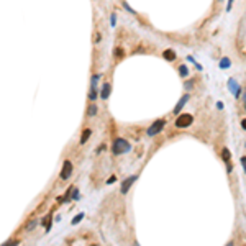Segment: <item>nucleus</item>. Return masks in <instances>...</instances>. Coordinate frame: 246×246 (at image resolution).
<instances>
[{
    "mask_svg": "<svg viewBox=\"0 0 246 246\" xmlns=\"http://www.w3.org/2000/svg\"><path fill=\"white\" fill-rule=\"evenodd\" d=\"M112 151H113L115 156H120V154L130 153L131 151V145L127 140H123V138H117L115 141H113V145H112Z\"/></svg>",
    "mask_w": 246,
    "mask_h": 246,
    "instance_id": "obj_1",
    "label": "nucleus"
},
{
    "mask_svg": "<svg viewBox=\"0 0 246 246\" xmlns=\"http://www.w3.org/2000/svg\"><path fill=\"white\" fill-rule=\"evenodd\" d=\"M192 122H194V117L190 113H182V115H179L176 120V127L177 128H187V127L192 125Z\"/></svg>",
    "mask_w": 246,
    "mask_h": 246,
    "instance_id": "obj_2",
    "label": "nucleus"
},
{
    "mask_svg": "<svg viewBox=\"0 0 246 246\" xmlns=\"http://www.w3.org/2000/svg\"><path fill=\"white\" fill-rule=\"evenodd\" d=\"M166 127V120H163V118H159V120H156L150 128H148V136H154V135H158V133H161L163 131V128Z\"/></svg>",
    "mask_w": 246,
    "mask_h": 246,
    "instance_id": "obj_3",
    "label": "nucleus"
},
{
    "mask_svg": "<svg viewBox=\"0 0 246 246\" xmlns=\"http://www.w3.org/2000/svg\"><path fill=\"white\" fill-rule=\"evenodd\" d=\"M99 79H100V74H94L92 76V81H90V92H89V99L90 100H97V89H99Z\"/></svg>",
    "mask_w": 246,
    "mask_h": 246,
    "instance_id": "obj_4",
    "label": "nucleus"
},
{
    "mask_svg": "<svg viewBox=\"0 0 246 246\" xmlns=\"http://www.w3.org/2000/svg\"><path fill=\"white\" fill-rule=\"evenodd\" d=\"M228 90H230V92L235 95V99H238L239 94H241V85L238 84L236 79L230 77V79H228Z\"/></svg>",
    "mask_w": 246,
    "mask_h": 246,
    "instance_id": "obj_5",
    "label": "nucleus"
},
{
    "mask_svg": "<svg viewBox=\"0 0 246 246\" xmlns=\"http://www.w3.org/2000/svg\"><path fill=\"white\" fill-rule=\"evenodd\" d=\"M72 174V163L71 161H64V166H62V171H61V179L62 181H67Z\"/></svg>",
    "mask_w": 246,
    "mask_h": 246,
    "instance_id": "obj_6",
    "label": "nucleus"
},
{
    "mask_svg": "<svg viewBox=\"0 0 246 246\" xmlns=\"http://www.w3.org/2000/svg\"><path fill=\"white\" fill-rule=\"evenodd\" d=\"M136 179H138V176H130L128 179H125L123 184H122V189H120V190H122V194H127V192L130 190V187L135 184Z\"/></svg>",
    "mask_w": 246,
    "mask_h": 246,
    "instance_id": "obj_7",
    "label": "nucleus"
},
{
    "mask_svg": "<svg viewBox=\"0 0 246 246\" xmlns=\"http://www.w3.org/2000/svg\"><path fill=\"white\" fill-rule=\"evenodd\" d=\"M189 99H190V95H189V94H184V95L181 97V100L177 102V105L174 107V110H172L174 115H177V113H179V112L182 110V108H184V105L187 104V100H189Z\"/></svg>",
    "mask_w": 246,
    "mask_h": 246,
    "instance_id": "obj_8",
    "label": "nucleus"
},
{
    "mask_svg": "<svg viewBox=\"0 0 246 246\" xmlns=\"http://www.w3.org/2000/svg\"><path fill=\"white\" fill-rule=\"evenodd\" d=\"M221 158H223V161L226 163V171H228V172H231V169H233V166H231V154H230V151H228L226 148H223Z\"/></svg>",
    "mask_w": 246,
    "mask_h": 246,
    "instance_id": "obj_9",
    "label": "nucleus"
},
{
    "mask_svg": "<svg viewBox=\"0 0 246 246\" xmlns=\"http://www.w3.org/2000/svg\"><path fill=\"white\" fill-rule=\"evenodd\" d=\"M110 90H112V87H110V84H108V82H105L104 85H102V92H100V99H102V100H107V99H108V95H110Z\"/></svg>",
    "mask_w": 246,
    "mask_h": 246,
    "instance_id": "obj_10",
    "label": "nucleus"
},
{
    "mask_svg": "<svg viewBox=\"0 0 246 246\" xmlns=\"http://www.w3.org/2000/svg\"><path fill=\"white\" fill-rule=\"evenodd\" d=\"M163 56H164V59L169 61V62L171 61H176V53H174L172 49H166L164 53H163Z\"/></svg>",
    "mask_w": 246,
    "mask_h": 246,
    "instance_id": "obj_11",
    "label": "nucleus"
},
{
    "mask_svg": "<svg viewBox=\"0 0 246 246\" xmlns=\"http://www.w3.org/2000/svg\"><path fill=\"white\" fill-rule=\"evenodd\" d=\"M90 133H92V131H90L89 128L82 131V136H81V145H85V141L89 140V136H90Z\"/></svg>",
    "mask_w": 246,
    "mask_h": 246,
    "instance_id": "obj_12",
    "label": "nucleus"
},
{
    "mask_svg": "<svg viewBox=\"0 0 246 246\" xmlns=\"http://www.w3.org/2000/svg\"><path fill=\"white\" fill-rule=\"evenodd\" d=\"M179 74H181V77H182V79H186V77L189 76V69H187V66H184V64L179 66Z\"/></svg>",
    "mask_w": 246,
    "mask_h": 246,
    "instance_id": "obj_13",
    "label": "nucleus"
},
{
    "mask_svg": "<svg viewBox=\"0 0 246 246\" xmlns=\"http://www.w3.org/2000/svg\"><path fill=\"white\" fill-rule=\"evenodd\" d=\"M230 66H231V61L228 59V58H223V59L220 61V67H221V69H228Z\"/></svg>",
    "mask_w": 246,
    "mask_h": 246,
    "instance_id": "obj_14",
    "label": "nucleus"
},
{
    "mask_svg": "<svg viewBox=\"0 0 246 246\" xmlns=\"http://www.w3.org/2000/svg\"><path fill=\"white\" fill-rule=\"evenodd\" d=\"M87 113H89V117H94V115H97V105L95 104H92L89 108H87Z\"/></svg>",
    "mask_w": 246,
    "mask_h": 246,
    "instance_id": "obj_15",
    "label": "nucleus"
},
{
    "mask_svg": "<svg viewBox=\"0 0 246 246\" xmlns=\"http://www.w3.org/2000/svg\"><path fill=\"white\" fill-rule=\"evenodd\" d=\"M82 218H84V213H82V212H81V213H77L76 217H74V218H72V221H71V223H72V225H77V223L81 221Z\"/></svg>",
    "mask_w": 246,
    "mask_h": 246,
    "instance_id": "obj_16",
    "label": "nucleus"
},
{
    "mask_svg": "<svg viewBox=\"0 0 246 246\" xmlns=\"http://www.w3.org/2000/svg\"><path fill=\"white\" fill-rule=\"evenodd\" d=\"M36 223H38V221H36L35 218H33V220H30V221H28V225H26V230L30 231L31 228H35V226H36Z\"/></svg>",
    "mask_w": 246,
    "mask_h": 246,
    "instance_id": "obj_17",
    "label": "nucleus"
},
{
    "mask_svg": "<svg viewBox=\"0 0 246 246\" xmlns=\"http://www.w3.org/2000/svg\"><path fill=\"white\" fill-rule=\"evenodd\" d=\"M187 61H190V62H192V64H195V67H197V69H199V71H202V66H200V64H197V62H195V59H194V58H192V56H189V58H187Z\"/></svg>",
    "mask_w": 246,
    "mask_h": 246,
    "instance_id": "obj_18",
    "label": "nucleus"
},
{
    "mask_svg": "<svg viewBox=\"0 0 246 246\" xmlns=\"http://www.w3.org/2000/svg\"><path fill=\"white\" fill-rule=\"evenodd\" d=\"M110 25H112V28L117 25V15H115V13H112V15H110Z\"/></svg>",
    "mask_w": 246,
    "mask_h": 246,
    "instance_id": "obj_19",
    "label": "nucleus"
},
{
    "mask_svg": "<svg viewBox=\"0 0 246 246\" xmlns=\"http://www.w3.org/2000/svg\"><path fill=\"white\" fill-rule=\"evenodd\" d=\"M123 7H125V8H127V10H128V12H130V13H133V15H136V12H135V10H133V8H131V7H130V5H128L127 2H123Z\"/></svg>",
    "mask_w": 246,
    "mask_h": 246,
    "instance_id": "obj_20",
    "label": "nucleus"
},
{
    "mask_svg": "<svg viewBox=\"0 0 246 246\" xmlns=\"http://www.w3.org/2000/svg\"><path fill=\"white\" fill-rule=\"evenodd\" d=\"M239 161H241V166H243V169H244V172H246V156H241Z\"/></svg>",
    "mask_w": 246,
    "mask_h": 246,
    "instance_id": "obj_21",
    "label": "nucleus"
},
{
    "mask_svg": "<svg viewBox=\"0 0 246 246\" xmlns=\"http://www.w3.org/2000/svg\"><path fill=\"white\" fill-rule=\"evenodd\" d=\"M115 54H117V58H122V56H123V51L120 49V48H117V49H115Z\"/></svg>",
    "mask_w": 246,
    "mask_h": 246,
    "instance_id": "obj_22",
    "label": "nucleus"
},
{
    "mask_svg": "<svg viewBox=\"0 0 246 246\" xmlns=\"http://www.w3.org/2000/svg\"><path fill=\"white\" fill-rule=\"evenodd\" d=\"M184 87H186V89H192V87H194V81H190V82H186V84H184Z\"/></svg>",
    "mask_w": 246,
    "mask_h": 246,
    "instance_id": "obj_23",
    "label": "nucleus"
},
{
    "mask_svg": "<svg viewBox=\"0 0 246 246\" xmlns=\"http://www.w3.org/2000/svg\"><path fill=\"white\" fill-rule=\"evenodd\" d=\"M115 181H117V177H115V176H112L110 179L107 181V184H113V182H115Z\"/></svg>",
    "mask_w": 246,
    "mask_h": 246,
    "instance_id": "obj_24",
    "label": "nucleus"
},
{
    "mask_svg": "<svg viewBox=\"0 0 246 246\" xmlns=\"http://www.w3.org/2000/svg\"><path fill=\"white\" fill-rule=\"evenodd\" d=\"M231 5H233V0H228V7H226V12H230V10H231Z\"/></svg>",
    "mask_w": 246,
    "mask_h": 246,
    "instance_id": "obj_25",
    "label": "nucleus"
},
{
    "mask_svg": "<svg viewBox=\"0 0 246 246\" xmlns=\"http://www.w3.org/2000/svg\"><path fill=\"white\" fill-rule=\"evenodd\" d=\"M241 127H243V130H246V120H243V122H241Z\"/></svg>",
    "mask_w": 246,
    "mask_h": 246,
    "instance_id": "obj_26",
    "label": "nucleus"
},
{
    "mask_svg": "<svg viewBox=\"0 0 246 246\" xmlns=\"http://www.w3.org/2000/svg\"><path fill=\"white\" fill-rule=\"evenodd\" d=\"M243 100H244V102H246V92H244V94H243Z\"/></svg>",
    "mask_w": 246,
    "mask_h": 246,
    "instance_id": "obj_27",
    "label": "nucleus"
},
{
    "mask_svg": "<svg viewBox=\"0 0 246 246\" xmlns=\"http://www.w3.org/2000/svg\"><path fill=\"white\" fill-rule=\"evenodd\" d=\"M244 110H246V102H244Z\"/></svg>",
    "mask_w": 246,
    "mask_h": 246,
    "instance_id": "obj_28",
    "label": "nucleus"
},
{
    "mask_svg": "<svg viewBox=\"0 0 246 246\" xmlns=\"http://www.w3.org/2000/svg\"><path fill=\"white\" fill-rule=\"evenodd\" d=\"M218 2H221V0H218Z\"/></svg>",
    "mask_w": 246,
    "mask_h": 246,
    "instance_id": "obj_29",
    "label": "nucleus"
}]
</instances>
